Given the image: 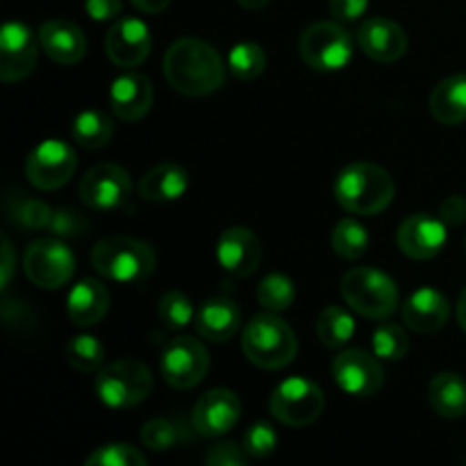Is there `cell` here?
Returning a JSON list of instances; mask_svg holds the SVG:
<instances>
[{
	"mask_svg": "<svg viewBox=\"0 0 466 466\" xmlns=\"http://www.w3.org/2000/svg\"><path fill=\"white\" fill-rule=\"evenodd\" d=\"M164 76L177 94L198 98L221 89L226 68L209 44L200 39H177L164 55Z\"/></svg>",
	"mask_w": 466,
	"mask_h": 466,
	"instance_id": "obj_1",
	"label": "cell"
},
{
	"mask_svg": "<svg viewBox=\"0 0 466 466\" xmlns=\"http://www.w3.org/2000/svg\"><path fill=\"white\" fill-rule=\"evenodd\" d=\"M394 177L371 162H353L341 168L335 180V198L346 212L373 217L391 205Z\"/></svg>",
	"mask_w": 466,
	"mask_h": 466,
	"instance_id": "obj_2",
	"label": "cell"
},
{
	"mask_svg": "<svg viewBox=\"0 0 466 466\" xmlns=\"http://www.w3.org/2000/svg\"><path fill=\"white\" fill-rule=\"evenodd\" d=\"M157 264L153 246L126 235H112L100 239L91 250V267L98 276L114 282L137 285L150 278Z\"/></svg>",
	"mask_w": 466,
	"mask_h": 466,
	"instance_id": "obj_3",
	"label": "cell"
},
{
	"mask_svg": "<svg viewBox=\"0 0 466 466\" xmlns=\"http://www.w3.org/2000/svg\"><path fill=\"white\" fill-rule=\"evenodd\" d=\"M241 350L250 364L267 371L285 369L299 353L296 332L273 312L258 314L241 332Z\"/></svg>",
	"mask_w": 466,
	"mask_h": 466,
	"instance_id": "obj_4",
	"label": "cell"
},
{
	"mask_svg": "<svg viewBox=\"0 0 466 466\" xmlns=\"http://www.w3.org/2000/svg\"><path fill=\"white\" fill-rule=\"evenodd\" d=\"M341 299L360 317L382 321L399 309V287L378 268L358 267L341 278Z\"/></svg>",
	"mask_w": 466,
	"mask_h": 466,
	"instance_id": "obj_5",
	"label": "cell"
},
{
	"mask_svg": "<svg viewBox=\"0 0 466 466\" xmlns=\"http://www.w3.org/2000/svg\"><path fill=\"white\" fill-rule=\"evenodd\" d=\"M96 396L112 410H130L144 403L153 391V373L135 358L109 362L96 373Z\"/></svg>",
	"mask_w": 466,
	"mask_h": 466,
	"instance_id": "obj_6",
	"label": "cell"
},
{
	"mask_svg": "<svg viewBox=\"0 0 466 466\" xmlns=\"http://www.w3.org/2000/svg\"><path fill=\"white\" fill-rule=\"evenodd\" d=\"M326 408V396L317 382L303 376L282 380L268 399L273 419L291 428H305L317 421Z\"/></svg>",
	"mask_w": 466,
	"mask_h": 466,
	"instance_id": "obj_7",
	"label": "cell"
},
{
	"mask_svg": "<svg viewBox=\"0 0 466 466\" xmlns=\"http://www.w3.org/2000/svg\"><path fill=\"white\" fill-rule=\"evenodd\" d=\"M299 50L303 62L319 73L341 71L353 57V41L349 32L335 21H319L305 27Z\"/></svg>",
	"mask_w": 466,
	"mask_h": 466,
	"instance_id": "obj_8",
	"label": "cell"
},
{
	"mask_svg": "<svg viewBox=\"0 0 466 466\" xmlns=\"http://www.w3.org/2000/svg\"><path fill=\"white\" fill-rule=\"evenodd\" d=\"M23 271L32 285L41 289H59L76 271V258L71 248L57 237H44L32 241L23 258Z\"/></svg>",
	"mask_w": 466,
	"mask_h": 466,
	"instance_id": "obj_9",
	"label": "cell"
},
{
	"mask_svg": "<svg viewBox=\"0 0 466 466\" xmlns=\"http://www.w3.org/2000/svg\"><path fill=\"white\" fill-rule=\"evenodd\" d=\"M159 371L173 390H194L209 371L208 349L194 337H176L162 350Z\"/></svg>",
	"mask_w": 466,
	"mask_h": 466,
	"instance_id": "obj_10",
	"label": "cell"
},
{
	"mask_svg": "<svg viewBox=\"0 0 466 466\" xmlns=\"http://www.w3.org/2000/svg\"><path fill=\"white\" fill-rule=\"evenodd\" d=\"M77 167V157L71 146L62 139L41 141L27 155L25 176L32 187L41 191H53L66 185Z\"/></svg>",
	"mask_w": 466,
	"mask_h": 466,
	"instance_id": "obj_11",
	"label": "cell"
},
{
	"mask_svg": "<svg viewBox=\"0 0 466 466\" xmlns=\"http://www.w3.org/2000/svg\"><path fill=\"white\" fill-rule=\"evenodd\" d=\"M332 378L341 391L355 399L376 396L385 385V371L376 355L362 349H346L332 360Z\"/></svg>",
	"mask_w": 466,
	"mask_h": 466,
	"instance_id": "obj_12",
	"label": "cell"
},
{
	"mask_svg": "<svg viewBox=\"0 0 466 466\" xmlns=\"http://www.w3.org/2000/svg\"><path fill=\"white\" fill-rule=\"evenodd\" d=\"M132 182L126 168L103 162L91 167L80 180V200L94 212H112L130 198Z\"/></svg>",
	"mask_w": 466,
	"mask_h": 466,
	"instance_id": "obj_13",
	"label": "cell"
},
{
	"mask_svg": "<svg viewBox=\"0 0 466 466\" xmlns=\"http://www.w3.org/2000/svg\"><path fill=\"white\" fill-rule=\"evenodd\" d=\"M39 62L36 36L25 23L9 21L0 30V80H25Z\"/></svg>",
	"mask_w": 466,
	"mask_h": 466,
	"instance_id": "obj_14",
	"label": "cell"
},
{
	"mask_svg": "<svg viewBox=\"0 0 466 466\" xmlns=\"http://www.w3.org/2000/svg\"><path fill=\"white\" fill-rule=\"evenodd\" d=\"M446 223L440 217L431 214H412L405 218L396 232V244L400 253L408 255L410 259H432L444 250L449 232Z\"/></svg>",
	"mask_w": 466,
	"mask_h": 466,
	"instance_id": "obj_15",
	"label": "cell"
},
{
	"mask_svg": "<svg viewBox=\"0 0 466 466\" xmlns=\"http://www.w3.org/2000/svg\"><path fill=\"white\" fill-rule=\"evenodd\" d=\"M241 417V400L230 390H209L196 400L191 423L203 437H221L237 426Z\"/></svg>",
	"mask_w": 466,
	"mask_h": 466,
	"instance_id": "obj_16",
	"label": "cell"
},
{
	"mask_svg": "<svg viewBox=\"0 0 466 466\" xmlns=\"http://www.w3.org/2000/svg\"><path fill=\"white\" fill-rule=\"evenodd\" d=\"M150 30L139 18H121L105 36V53L118 68H135L150 55Z\"/></svg>",
	"mask_w": 466,
	"mask_h": 466,
	"instance_id": "obj_17",
	"label": "cell"
},
{
	"mask_svg": "<svg viewBox=\"0 0 466 466\" xmlns=\"http://www.w3.org/2000/svg\"><path fill=\"white\" fill-rule=\"evenodd\" d=\"M217 259L223 271L235 278H248L262 262V244L248 228H228L217 241Z\"/></svg>",
	"mask_w": 466,
	"mask_h": 466,
	"instance_id": "obj_18",
	"label": "cell"
},
{
	"mask_svg": "<svg viewBox=\"0 0 466 466\" xmlns=\"http://www.w3.org/2000/svg\"><path fill=\"white\" fill-rule=\"evenodd\" d=\"M155 100L153 82L139 71H126L109 86V107L116 118L127 123L141 121L150 112Z\"/></svg>",
	"mask_w": 466,
	"mask_h": 466,
	"instance_id": "obj_19",
	"label": "cell"
},
{
	"mask_svg": "<svg viewBox=\"0 0 466 466\" xmlns=\"http://www.w3.org/2000/svg\"><path fill=\"white\" fill-rule=\"evenodd\" d=\"M358 44L367 57L373 62L391 64L408 53V36L405 30L391 18H369L358 30Z\"/></svg>",
	"mask_w": 466,
	"mask_h": 466,
	"instance_id": "obj_20",
	"label": "cell"
},
{
	"mask_svg": "<svg viewBox=\"0 0 466 466\" xmlns=\"http://www.w3.org/2000/svg\"><path fill=\"white\" fill-rule=\"evenodd\" d=\"M451 317V303L441 291L432 287H421L408 296L403 303V321L410 330L432 335L441 330Z\"/></svg>",
	"mask_w": 466,
	"mask_h": 466,
	"instance_id": "obj_21",
	"label": "cell"
},
{
	"mask_svg": "<svg viewBox=\"0 0 466 466\" xmlns=\"http://www.w3.org/2000/svg\"><path fill=\"white\" fill-rule=\"evenodd\" d=\"M39 46L53 62L71 66L85 57L86 36L76 23L53 18L39 27Z\"/></svg>",
	"mask_w": 466,
	"mask_h": 466,
	"instance_id": "obj_22",
	"label": "cell"
},
{
	"mask_svg": "<svg viewBox=\"0 0 466 466\" xmlns=\"http://www.w3.org/2000/svg\"><path fill=\"white\" fill-rule=\"evenodd\" d=\"M109 309V291L98 280H80L66 296V312L71 323L80 328L96 326Z\"/></svg>",
	"mask_w": 466,
	"mask_h": 466,
	"instance_id": "obj_23",
	"label": "cell"
},
{
	"mask_svg": "<svg viewBox=\"0 0 466 466\" xmlns=\"http://www.w3.org/2000/svg\"><path fill=\"white\" fill-rule=\"evenodd\" d=\"M241 326V312L232 300L209 299L196 314V330L203 339L223 344L232 339Z\"/></svg>",
	"mask_w": 466,
	"mask_h": 466,
	"instance_id": "obj_24",
	"label": "cell"
},
{
	"mask_svg": "<svg viewBox=\"0 0 466 466\" xmlns=\"http://www.w3.org/2000/svg\"><path fill=\"white\" fill-rule=\"evenodd\" d=\"M189 187V173L185 167L173 162L157 164L139 182V196L150 203H171L185 196Z\"/></svg>",
	"mask_w": 466,
	"mask_h": 466,
	"instance_id": "obj_25",
	"label": "cell"
},
{
	"mask_svg": "<svg viewBox=\"0 0 466 466\" xmlns=\"http://www.w3.org/2000/svg\"><path fill=\"white\" fill-rule=\"evenodd\" d=\"M431 114L441 126H460L466 121V73L449 76L432 89Z\"/></svg>",
	"mask_w": 466,
	"mask_h": 466,
	"instance_id": "obj_26",
	"label": "cell"
},
{
	"mask_svg": "<svg viewBox=\"0 0 466 466\" xmlns=\"http://www.w3.org/2000/svg\"><path fill=\"white\" fill-rule=\"evenodd\" d=\"M428 400L441 419H462L466 414V380L460 373H437L428 387Z\"/></svg>",
	"mask_w": 466,
	"mask_h": 466,
	"instance_id": "obj_27",
	"label": "cell"
},
{
	"mask_svg": "<svg viewBox=\"0 0 466 466\" xmlns=\"http://www.w3.org/2000/svg\"><path fill=\"white\" fill-rule=\"evenodd\" d=\"M73 141L86 150H100L112 141L114 123L107 114L98 109H85L73 118L71 126Z\"/></svg>",
	"mask_w": 466,
	"mask_h": 466,
	"instance_id": "obj_28",
	"label": "cell"
},
{
	"mask_svg": "<svg viewBox=\"0 0 466 466\" xmlns=\"http://www.w3.org/2000/svg\"><path fill=\"white\" fill-rule=\"evenodd\" d=\"M317 335L326 349H344L355 335V319L339 305H330L319 314Z\"/></svg>",
	"mask_w": 466,
	"mask_h": 466,
	"instance_id": "obj_29",
	"label": "cell"
},
{
	"mask_svg": "<svg viewBox=\"0 0 466 466\" xmlns=\"http://www.w3.org/2000/svg\"><path fill=\"white\" fill-rule=\"evenodd\" d=\"M228 68L237 80H255L267 68V53L255 41H241V44L232 46L230 55H228Z\"/></svg>",
	"mask_w": 466,
	"mask_h": 466,
	"instance_id": "obj_30",
	"label": "cell"
},
{
	"mask_svg": "<svg viewBox=\"0 0 466 466\" xmlns=\"http://www.w3.org/2000/svg\"><path fill=\"white\" fill-rule=\"evenodd\" d=\"M369 248V232L355 218H341L332 230V250L341 259H360Z\"/></svg>",
	"mask_w": 466,
	"mask_h": 466,
	"instance_id": "obj_31",
	"label": "cell"
},
{
	"mask_svg": "<svg viewBox=\"0 0 466 466\" xmlns=\"http://www.w3.org/2000/svg\"><path fill=\"white\" fill-rule=\"evenodd\" d=\"M66 360L76 371L98 373L105 367V346L98 337L77 335L68 341Z\"/></svg>",
	"mask_w": 466,
	"mask_h": 466,
	"instance_id": "obj_32",
	"label": "cell"
},
{
	"mask_svg": "<svg viewBox=\"0 0 466 466\" xmlns=\"http://www.w3.org/2000/svg\"><path fill=\"white\" fill-rule=\"evenodd\" d=\"M296 289L294 282L289 280L282 273H268L267 278H262V282L258 285V303L262 305L267 312H285L294 305Z\"/></svg>",
	"mask_w": 466,
	"mask_h": 466,
	"instance_id": "obj_33",
	"label": "cell"
},
{
	"mask_svg": "<svg viewBox=\"0 0 466 466\" xmlns=\"http://www.w3.org/2000/svg\"><path fill=\"white\" fill-rule=\"evenodd\" d=\"M373 355L378 360H387V362H399L408 355L410 350V337L405 332V328H400L399 323H380V326L373 330L371 337Z\"/></svg>",
	"mask_w": 466,
	"mask_h": 466,
	"instance_id": "obj_34",
	"label": "cell"
},
{
	"mask_svg": "<svg viewBox=\"0 0 466 466\" xmlns=\"http://www.w3.org/2000/svg\"><path fill=\"white\" fill-rule=\"evenodd\" d=\"M157 317L167 330H182V328H187L196 319L194 303H191L187 294L171 289L159 299Z\"/></svg>",
	"mask_w": 466,
	"mask_h": 466,
	"instance_id": "obj_35",
	"label": "cell"
},
{
	"mask_svg": "<svg viewBox=\"0 0 466 466\" xmlns=\"http://www.w3.org/2000/svg\"><path fill=\"white\" fill-rule=\"evenodd\" d=\"M141 437V444L150 451H168L173 449L176 444H180L185 440V426H180L177 421L173 419H150L148 423H144L139 432Z\"/></svg>",
	"mask_w": 466,
	"mask_h": 466,
	"instance_id": "obj_36",
	"label": "cell"
},
{
	"mask_svg": "<svg viewBox=\"0 0 466 466\" xmlns=\"http://www.w3.org/2000/svg\"><path fill=\"white\" fill-rule=\"evenodd\" d=\"M85 466H148L141 451L130 444H107L96 449Z\"/></svg>",
	"mask_w": 466,
	"mask_h": 466,
	"instance_id": "obj_37",
	"label": "cell"
},
{
	"mask_svg": "<svg viewBox=\"0 0 466 466\" xmlns=\"http://www.w3.org/2000/svg\"><path fill=\"white\" fill-rule=\"evenodd\" d=\"M53 212L55 209L48 208L44 200L35 198H18L9 209L14 223H18L25 230H44V228H48Z\"/></svg>",
	"mask_w": 466,
	"mask_h": 466,
	"instance_id": "obj_38",
	"label": "cell"
},
{
	"mask_svg": "<svg viewBox=\"0 0 466 466\" xmlns=\"http://www.w3.org/2000/svg\"><path fill=\"white\" fill-rule=\"evenodd\" d=\"M244 451L248 453V458L255 460H264L276 451L278 446V435L273 431L271 423L267 421H258L246 431L244 435Z\"/></svg>",
	"mask_w": 466,
	"mask_h": 466,
	"instance_id": "obj_39",
	"label": "cell"
},
{
	"mask_svg": "<svg viewBox=\"0 0 466 466\" xmlns=\"http://www.w3.org/2000/svg\"><path fill=\"white\" fill-rule=\"evenodd\" d=\"M48 230L57 239H71V237H80L86 230V221L71 209H55Z\"/></svg>",
	"mask_w": 466,
	"mask_h": 466,
	"instance_id": "obj_40",
	"label": "cell"
},
{
	"mask_svg": "<svg viewBox=\"0 0 466 466\" xmlns=\"http://www.w3.org/2000/svg\"><path fill=\"white\" fill-rule=\"evenodd\" d=\"M205 466H248V453L235 441H218L209 449Z\"/></svg>",
	"mask_w": 466,
	"mask_h": 466,
	"instance_id": "obj_41",
	"label": "cell"
},
{
	"mask_svg": "<svg viewBox=\"0 0 466 466\" xmlns=\"http://www.w3.org/2000/svg\"><path fill=\"white\" fill-rule=\"evenodd\" d=\"M330 16L337 23H353L369 9V0H328Z\"/></svg>",
	"mask_w": 466,
	"mask_h": 466,
	"instance_id": "obj_42",
	"label": "cell"
},
{
	"mask_svg": "<svg viewBox=\"0 0 466 466\" xmlns=\"http://www.w3.org/2000/svg\"><path fill=\"white\" fill-rule=\"evenodd\" d=\"M437 217L446 223V226H460L466 221V198L464 196H449L441 200L440 214Z\"/></svg>",
	"mask_w": 466,
	"mask_h": 466,
	"instance_id": "obj_43",
	"label": "cell"
},
{
	"mask_svg": "<svg viewBox=\"0 0 466 466\" xmlns=\"http://www.w3.org/2000/svg\"><path fill=\"white\" fill-rule=\"evenodd\" d=\"M85 9L89 14V18L105 23L112 21V18H116L121 14L123 3L121 0H85Z\"/></svg>",
	"mask_w": 466,
	"mask_h": 466,
	"instance_id": "obj_44",
	"label": "cell"
},
{
	"mask_svg": "<svg viewBox=\"0 0 466 466\" xmlns=\"http://www.w3.org/2000/svg\"><path fill=\"white\" fill-rule=\"evenodd\" d=\"M14 273V248L9 239H3V268H0V287H7Z\"/></svg>",
	"mask_w": 466,
	"mask_h": 466,
	"instance_id": "obj_45",
	"label": "cell"
},
{
	"mask_svg": "<svg viewBox=\"0 0 466 466\" xmlns=\"http://www.w3.org/2000/svg\"><path fill=\"white\" fill-rule=\"evenodd\" d=\"M130 3L144 14H159L171 5V0H130Z\"/></svg>",
	"mask_w": 466,
	"mask_h": 466,
	"instance_id": "obj_46",
	"label": "cell"
},
{
	"mask_svg": "<svg viewBox=\"0 0 466 466\" xmlns=\"http://www.w3.org/2000/svg\"><path fill=\"white\" fill-rule=\"evenodd\" d=\"M458 321H460V326H462V330L466 332V287H464L462 296H460V303H458Z\"/></svg>",
	"mask_w": 466,
	"mask_h": 466,
	"instance_id": "obj_47",
	"label": "cell"
},
{
	"mask_svg": "<svg viewBox=\"0 0 466 466\" xmlns=\"http://www.w3.org/2000/svg\"><path fill=\"white\" fill-rule=\"evenodd\" d=\"M237 3H239L244 9H262L267 7L268 0H237Z\"/></svg>",
	"mask_w": 466,
	"mask_h": 466,
	"instance_id": "obj_48",
	"label": "cell"
}]
</instances>
